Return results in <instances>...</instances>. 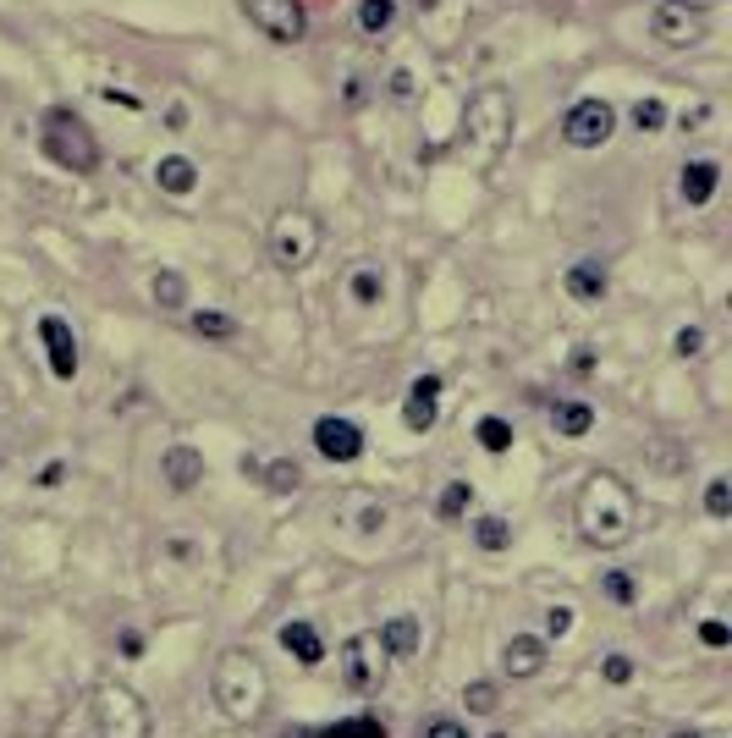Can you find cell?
Segmentation results:
<instances>
[{"mask_svg":"<svg viewBox=\"0 0 732 738\" xmlns=\"http://www.w3.org/2000/svg\"><path fill=\"white\" fill-rule=\"evenodd\" d=\"M281 738H319V733H314V727H287Z\"/></svg>","mask_w":732,"mask_h":738,"instance_id":"b9f144b4","label":"cell"},{"mask_svg":"<svg viewBox=\"0 0 732 738\" xmlns=\"http://www.w3.org/2000/svg\"><path fill=\"white\" fill-rule=\"evenodd\" d=\"M502 667H507V678H534L545 667V645L540 639H513L502 650Z\"/></svg>","mask_w":732,"mask_h":738,"instance_id":"9a60e30c","label":"cell"},{"mask_svg":"<svg viewBox=\"0 0 732 738\" xmlns=\"http://www.w3.org/2000/svg\"><path fill=\"white\" fill-rule=\"evenodd\" d=\"M188 325H193L199 337H231V314H220V309H199Z\"/></svg>","mask_w":732,"mask_h":738,"instance_id":"f1b7e54d","label":"cell"},{"mask_svg":"<svg viewBox=\"0 0 732 738\" xmlns=\"http://www.w3.org/2000/svg\"><path fill=\"white\" fill-rule=\"evenodd\" d=\"M314 447H319V458H331V463H353V458H364V430L353 420H319L314 425Z\"/></svg>","mask_w":732,"mask_h":738,"instance_id":"8fae6325","label":"cell"},{"mask_svg":"<svg viewBox=\"0 0 732 738\" xmlns=\"http://www.w3.org/2000/svg\"><path fill=\"white\" fill-rule=\"evenodd\" d=\"M463 133H468V143L474 149H484V154H502L507 143H513V95L507 89H479L474 100H468V116H463Z\"/></svg>","mask_w":732,"mask_h":738,"instance_id":"277c9868","label":"cell"},{"mask_svg":"<svg viewBox=\"0 0 732 738\" xmlns=\"http://www.w3.org/2000/svg\"><path fill=\"white\" fill-rule=\"evenodd\" d=\"M39 342H45V353H50V375H55V380H72V375H77L72 325H66L61 314H45V320H39Z\"/></svg>","mask_w":732,"mask_h":738,"instance_id":"7c38bea8","label":"cell"},{"mask_svg":"<svg viewBox=\"0 0 732 738\" xmlns=\"http://www.w3.org/2000/svg\"><path fill=\"white\" fill-rule=\"evenodd\" d=\"M154 183H160V193H193V183H199V166L188 154H166L154 166Z\"/></svg>","mask_w":732,"mask_h":738,"instance_id":"2e32d148","label":"cell"},{"mask_svg":"<svg viewBox=\"0 0 732 738\" xmlns=\"http://www.w3.org/2000/svg\"><path fill=\"white\" fill-rule=\"evenodd\" d=\"M414 7H419V12H436V7H441V0H414Z\"/></svg>","mask_w":732,"mask_h":738,"instance_id":"7bdbcfd3","label":"cell"},{"mask_svg":"<svg viewBox=\"0 0 732 738\" xmlns=\"http://www.w3.org/2000/svg\"><path fill=\"white\" fill-rule=\"evenodd\" d=\"M611 127H617V111L606 100H579L573 111L561 116V138L573 149H601L611 138Z\"/></svg>","mask_w":732,"mask_h":738,"instance_id":"9c48e42d","label":"cell"},{"mask_svg":"<svg viewBox=\"0 0 732 738\" xmlns=\"http://www.w3.org/2000/svg\"><path fill=\"white\" fill-rule=\"evenodd\" d=\"M281 645H287V655H298L303 667H314L319 655H325V645H319L314 623H287V628H281Z\"/></svg>","mask_w":732,"mask_h":738,"instance_id":"d6986e66","label":"cell"},{"mask_svg":"<svg viewBox=\"0 0 732 738\" xmlns=\"http://www.w3.org/2000/svg\"><path fill=\"white\" fill-rule=\"evenodd\" d=\"M380 645H386V655H414L419 650V623L414 617H391L380 628Z\"/></svg>","mask_w":732,"mask_h":738,"instance_id":"44dd1931","label":"cell"},{"mask_svg":"<svg viewBox=\"0 0 732 738\" xmlns=\"http://www.w3.org/2000/svg\"><path fill=\"white\" fill-rule=\"evenodd\" d=\"M249 17L265 39L276 45H298L308 34V12H303V0H249Z\"/></svg>","mask_w":732,"mask_h":738,"instance_id":"ba28073f","label":"cell"},{"mask_svg":"<svg viewBox=\"0 0 732 738\" xmlns=\"http://www.w3.org/2000/svg\"><path fill=\"white\" fill-rule=\"evenodd\" d=\"M436 402H441V375L414 380L408 402H402V425H408V430H430L436 425Z\"/></svg>","mask_w":732,"mask_h":738,"instance_id":"4fadbf2b","label":"cell"},{"mask_svg":"<svg viewBox=\"0 0 732 738\" xmlns=\"http://www.w3.org/2000/svg\"><path fill=\"white\" fill-rule=\"evenodd\" d=\"M396 23V0H358V28L364 34H386Z\"/></svg>","mask_w":732,"mask_h":738,"instance_id":"cb8c5ba5","label":"cell"},{"mask_svg":"<svg viewBox=\"0 0 732 738\" xmlns=\"http://www.w3.org/2000/svg\"><path fill=\"white\" fill-rule=\"evenodd\" d=\"M386 645H380V634H353L348 645H342V678H348V689H358V695H375L380 684H386Z\"/></svg>","mask_w":732,"mask_h":738,"instance_id":"52a82bcc","label":"cell"},{"mask_svg":"<svg viewBox=\"0 0 732 738\" xmlns=\"http://www.w3.org/2000/svg\"><path fill=\"white\" fill-rule=\"evenodd\" d=\"M633 127L639 133H661L667 127V100H639L633 105Z\"/></svg>","mask_w":732,"mask_h":738,"instance_id":"4316f807","label":"cell"},{"mask_svg":"<svg viewBox=\"0 0 732 738\" xmlns=\"http://www.w3.org/2000/svg\"><path fill=\"white\" fill-rule=\"evenodd\" d=\"M479 447L484 452H507L513 447V425L507 420H479Z\"/></svg>","mask_w":732,"mask_h":738,"instance_id":"83f0119b","label":"cell"},{"mask_svg":"<svg viewBox=\"0 0 732 738\" xmlns=\"http://www.w3.org/2000/svg\"><path fill=\"white\" fill-rule=\"evenodd\" d=\"M348 282H353V298H358L364 309H369V303H380V271H369V265H364V271H353Z\"/></svg>","mask_w":732,"mask_h":738,"instance_id":"f546056e","label":"cell"},{"mask_svg":"<svg viewBox=\"0 0 732 738\" xmlns=\"http://www.w3.org/2000/svg\"><path fill=\"white\" fill-rule=\"evenodd\" d=\"M567 628H573V612H567V606H551V612H545V634H556V639H561Z\"/></svg>","mask_w":732,"mask_h":738,"instance_id":"74e56055","label":"cell"},{"mask_svg":"<svg viewBox=\"0 0 732 738\" xmlns=\"http://www.w3.org/2000/svg\"><path fill=\"white\" fill-rule=\"evenodd\" d=\"M105 100H111V105H122V111H143V105H138V100H132V95H116V89H111V95H105Z\"/></svg>","mask_w":732,"mask_h":738,"instance_id":"ab89813d","label":"cell"},{"mask_svg":"<svg viewBox=\"0 0 732 738\" xmlns=\"http://www.w3.org/2000/svg\"><path fill=\"white\" fill-rule=\"evenodd\" d=\"M45 154L55 160L61 172L89 177V172L100 166V138L89 133V122L77 116V111L55 105V111H45Z\"/></svg>","mask_w":732,"mask_h":738,"instance_id":"3957f363","label":"cell"},{"mask_svg":"<svg viewBox=\"0 0 732 738\" xmlns=\"http://www.w3.org/2000/svg\"><path fill=\"white\" fill-rule=\"evenodd\" d=\"M672 738H699V733H672Z\"/></svg>","mask_w":732,"mask_h":738,"instance_id":"ee69618b","label":"cell"},{"mask_svg":"<svg viewBox=\"0 0 732 738\" xmlns=\"http://www.w3.org/2000/svg\"><path fill=\"white\" fill-rule=\"evenodd\" d=\"M496 738H507V733H496Z\"/></svg>","mask_w":732,"mask_h":738,"instance_id":"f6af8a7d","label":"cell"},{"mask_svg":"<svg viewBox=\"0 0 732 738\" xmlns=\"http://www.w3.org/2000/svg\"><path fill=\"white\" fill-rule=\"evenodd\" d=\"M166 479H172L177 490H193V485L204 479V458H199L193 447H172V452H166Z\"/></svg>","mask_w":732,"mask_h":738,"instance_id":"ac0fdd59","label":"cell"},{"mask_svg":"<svg viewBox=\"0 0 732 738\" xmlns=\"http://www.w3.org/2000/svg\"><path fill=\"white\" fill-rule=\"evenodd\" d=\"M606 738H644V727H611Z\"/></svg>","mask_w":732,"mask_h":738,"instance_id":"60d3db41","label":"cell"},{"mask_svg":"<svg viewBox=\"0 0 732 738\" xmlns=\"http://www.w3.org/2000/svg\"><path fill=\"white\" fill-rule=\"evenodd\" d=\"M551 425H556L561 436H590V430H595V408H590V402H556V408H551Z\"/></svg>","mask_w":732,"mask_h":738,"instance_id":"ffe728a7","label":"cell"},{"mask_svg":"<svg viewBox=\"0 0 732 738\" xmlns=\"http://www.w3.org/2000/svg\"><path fill=\"white\" fill-rule=\"evenodd\" d=\"M639 529V497H633V485L611 468L590 474L584 479V497H579V535L601 551H617L628 546Z\"/></svg>","mask_w":732,"mask_h":738,"instance_id":"6da1fadb","label":"cell"},{"mask_svg":"<svg viewBox=\"0 0 732 738\" xmlns=\"http://www.w3.org/2000/svg\"><path fill=\"white\" fill-rule=\"evenodd\" d=\"M601 673H606V684H628V678H633V662H628V655H606Z\"/></svg>","mask_w":732,"mask_h":738,"instance_id":"d590c367","label":"cell"},{"mask_svg":"<svg viewBox=\"0 0 732 738\" xmlns=\"http://www.w3.org/2000/svg\"><path fill=\"white\" fill-rule=\"evenodd\" d=\"M567 292H573L579 303H601L606 298V271L595 260H579L573 271H567Z\"/></svg>","mask_w":732,"mask_h":738,"instance_id":"e0dca14e","label":"cell"},{"mask_svg":"<svg viewBox=\"0 0 732 738\" xmlns=\"http://www.w3.org/2000/svg\"><path fill=\"white\" fill-rule=\"evenodd\" d=\"M319 738H391V727L380 716H348V722L319 727Z\"/></svg>","mask_w":732,"mask_h":738,"instance_id":"603a6c76","label":"cell"},{"mask_svg":"<svg viewBox=\"0 0 732 738\" xmlns=\"http://www.w3.org/2000/svg\"><path fill=\"white\" fill-rule=\"evenodd\" d=\"M716 183H721V166H716V160H689L683 177H678V188H683V199H689V204H710Z\"/></svg>","mask_w":732,"mask_h":738,"instance_id":"5bb4252c","label":"cell"},{"mask_svg":"<svg viewBox=\"0 0 732 738\" xmlns=\"http://www.w3.org/2000/svg\"><path fill=\"white\" fill-rule=\"evenodd\" d=\"M699 348H705V337H699V332H678V353H683V359H689V353H699Z\"/></svg>","mask_w":732,"mask_h":738,"instance_id":"f35d334b","label":"cell"},{"mask_svg":"<svg viewBox=\"0 0 732 738\" xmlns=\"http://www.w3.org/2000/svg\"><path fill=\"white\" fill-rule=\"evenodd\" d=\"M699 639H705L710 650H721V645H727L732 634H727V623H721V617H710V623H699Z\"/></svg>","mask_w":732,"mask_h":738,"instance_id":"8d00e7d4","label":"cell"},{"mask_svg":"<svg viewBox=\"0 0 732 738\" xmlns=\"http://www.w3.org/2000/svg\"><path fill=\"white\" fill-rule=\"evenodd\" d=\"M601 590H606V601H617V606H633V579H628V573H606V579H601Z\"/></svg>","mask_w":732,"mask_h":738,"instance_id":"1f68e13d","label":"cell"},{"mask_svg":"<svg viewBox=\"0 0 732 738\" xmlns=\"http://www.w3.org/2000/svg\"><path fill=\"white\" fill-rule=\"evenodd\" d=\"M474 540H479L484 551H502V546L513 540V529H507V518H496V513H491V518H479V524H474Z\"/></svg>","mask_w":732,"mask_h":738,"instance_id":"484cf974","label":"cell"},{"mask_svg":"<svg viewBox=\"0 0 732 738\" xmlns=\"http://www.w3.org/2000/svg\"><path fill=\"white\" fill-rule=\"evenodd\" d=\"M463 700H468V711H479V716H484V711H496V700H502V695H496V684H474V689H463Z\"/></svg>","mask_w":732,"mask_h":738,"instance_id":"d6a6232c","label":"cell"},{"mask_svg":"<svg viewBox=\"0 0 732 738\" xmlns=\"http://www.w3.org/2000/svg\"><path fill=\"white\" fill-rule=\"evenodd\" d=\"M215 705L242 727L270 711V673L254 650H226L215 662Z\"/></svg>","mask_w":732,"mask_h":738,"instance_id":"7a4b0ae2","label":"cell"},{"mask_svg":"<svg viewBox=\"0 0 732 738\" xmlns=\"http://www.w3.org/2000/svg\"><path fill=\"white\" fill-rule=\"evenodd\" d=\"M94 733L100 738H149V705L127 684H100L94 689Z\"/></svg>","mask_w":732,"mask_h":738,"instance_id":"8992f818","label":"cell"},{"mask_svg":"<svg viewBox=\"0 0 732 738\" xmlns=\"http://www.w3.org/2000/svg\"><path fill=\"white\" fill-rule=\"evenodd\" d=\"M705 513H710V518H727V513H732V490H727V479H710V490H705Z\"/></svg>","mask_w":732,"mask_h":738,"instance_id":"4dcf8cb0","label":"cell"},{"mask_svg":"<svg viewBox=\"0 0 732 738\" xmlns=\"http://www.w3.org/2000/svg\"><path fill=\"white\" fill-rule=\"evenodd\" d=\"M649 28H656V39L661 45H672V50H689V45H699L705 39V12H694V7H683V0H661V7H656V23H649Z\"/></svg>","mask_w":732,"mask_h":738,"instance_id":"30bf717a","label":"cell"},{"mask_svg":"<svg viewBox=\"0 0 732 738\" xmlns=\"http://www.w3.org/2000/svg\"><path fill=\"white\" fill-rule=\"evenodd\" d=\"M468 502H474V485H463V479H452V485L441 490V518H446V524H457V518L468 513Z\"/></svg>","mask_w":732,"mask_h":738,"instance_id":"d4e9b609","label":"cell"},{"mask_svg":"<svg viewBox=\"0 0 732 738\" xmlns=\"http://www.w3.org/2000/svg\"><path fill=\"white\" fill-rule=\"evenodd\" d=\"M314 254H319V221H314V210H303V204L281 210L270 221V260L281 271H303V265H314Z\"/></svg>","mask_w":732,"mask_h":738,"instance_id":"5b68a950","label":"cell"},{"mask_svg":"<svg viewBox=\"0 0 732 738\" xmlns=\"http://www.w3.org/2000/svg\"><path fill=\"white\" fill-rule=\"evenodd\" d=\"M149 292H154V303H160V309H182V303H188V282H182V271H154V276H149Z\"/></svg>","mask_w":732,"mask_h":738,"instance_id":"7402d4cb","label":"cell"},{"mask_svg":"<svg viewBox=\"0 0 732 738\" xmlns=\"http://www.w3.org/2000/svg\"><path fill=\"white\" fill-rule=\"evenodd\" d=\"M425 738H468V727H463V722H452V716H430Z\"/></svg>","mask_w":732,"mask_h":738,"instance_id":"e575fe53","label":"cell"},{"mask_svg":"<svg viewBox=\"0 0 732 738\" xmlns=\"http://www.w3.org/2000/svg\"><path fill=\"white\" fill-rule=\"evenodd\" d=\"M265 479H270V490H298V479H303V474H298V463H270V468H265Z\"/></svg>","mask_w":732,"mask_h":738,"instance_id":"836d02e7","label":"cell"}]
</instances>
